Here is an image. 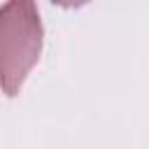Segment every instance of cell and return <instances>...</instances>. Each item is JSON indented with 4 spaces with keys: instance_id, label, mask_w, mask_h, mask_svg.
<instances>
[{
    "instance_id": "6da1fadb",
    "label": "cell",
    "mask_w": 149,
    "mask_h": 149,
    "mask_svg": "<svg viewBox=\"0 0 149 149\" xmlns=\"http://www.w3.org/2000/svg\"><path fill=\"white\" fill-rule=\"evenodd\" d=\"M42 51V23L35 2L12 0L0 7V86L16 95Z\"/></svg>"
}]
</instances>
